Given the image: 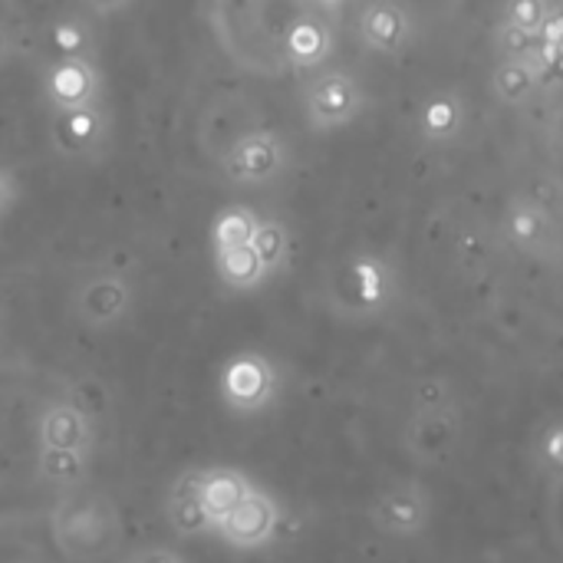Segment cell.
<instances>
[{
  "instance_id": "16",
  "label": "cell",
  "mask_w": 563,
  "mask_h": 563,
  "mask_svg": "<svg viewBox=\"0 0 563 563\" xmlns=\"http://www.w3.org/2000/svg\"><path fill=\"white\" fill-rule=\"evenodd\" d=\"M468 129V99L465 92L442 86L422 96L416 106V132L429 145H449L459 142Z\"/></svg>"
},
{
  "instance_id": "24",
  "label": "cell",
  "mask_w": 563,
  "mask_h": 563,
  "mask_svg": "<svg viewBox=\"0 0 563 563\" xmlns=\"http://www.w3.org/2000/svg\"><path fill=\"white\" fill-rule=\"evenodd\" d=\"M214 261V274L218 280L234 290V294H251L257 290L271 274L261 264V257L254 254V247H238V251H224V254H211Z\"/></svg>"
},
{
  "instance_id": "23",
  "label": "cell",
  "mask_w": 563,
  "mask_h": 563,
  "mask_svg": "<svg viewBox=\"0 0 563 563\" xmlns=\"http://www.w3.org/2000/svg\"><path fill=\"white\" fill-rule=\"evenodd\" d=\"M492 86L505 106H528L544 89L534 59H501L492 73Z\"/></svg>"
},
{
  "instance_id": "34",
  "label": "cell",
  "mask_w": 563,
  "mask_h": 563,
  "mask_svg": "<svg viewBox=\"0 0 563 563\" xmlns=\"http://www.w3.org/2000/svg\"><path fill=\"white\" fill-rule=\"evenodd\" d=\"M13 201H16V185H13L10 172L0 168V218L13 208Z\"/></svg>"
},
{
  "instance_id": "25",
  "label": "cell",
  "mask_w": 563,
  "mask_h": 563,
  "mask_svg": "<svg viewBox=\"0 0 563 563\" xmlns=\"http://www.w3.org/2000/svg\"><path fill=\"white\" fill-rule=\"evenodd\" d=\"M251 247H254V254L261 257V264L267 267V274H277V271H284V267L290 264L294 238H290V231H287L284 221H277V218H261Z\"/></svg>"
},
{
  "instance_id": "12",
  "label": "cell",
  "mask_w": 563,
  "mask_h": 563,
  "mask_svg": "<svg viewBox=\"0 0 563 563\" xmlns=\"http://www.w3.org/2000/svg\"><path fill=\"white\" fill-rule=\"evenodd\" d=\"M112 139V115L102 102L49 112V142L63 158H99Z\"/></svg>"
},
{
  "instance_id": "35",
  "label": "cell",
  "mask_w": 563,
  "mask_h": 563,
  "mask_svg": "<svg viewBox=\"0 0 563 563\" xmlns=\"http://www.w3.org/2000/svg\"><path fill=\"white\" fill-rule=\"evenodd\" d=\"M16 563H33V561H16Z\"/></svg>"
},
{
  "instance_id": "5",
  "label": "cell",
  "mask_w": 563,
  "mask_h": 563,
  "mask_svg": "<svg viewBox=\"0 0 563 563\" xmlns=\"http://www.w3.org/2000/svg\"><path fill=\"white\" fill-rule=\"evenodd\" d=\"M393 297H396L393 264L369 251L346 257L333 280V300L346 317H376L389 307Z\"/></svg>"
},
{
  "instance_id": "9",
  "label": "cell",
  "mask_w": 563,
  "mask_h": 563,
  "mask_svg": "<svg viewBox=\"0 0 563 563\" xmlns=\"http://www.w3.org/2000/svg\"><path fill=\"white\" fill-rule=\"evenodd\" d=\"M501 238L528 257H554L561 251L558 218L551 214L548 205H541L538 198H528V195H518L505 205Z\"/></svg>"
},
{
  "instance_id": "27",
  "label": "cell",
  "mask_w": 563,
  "mask_h": 563,
  "mask_svg": "<svg viewBox=\"0 0 563 563\" xmlns=\"http://www.w3.org/2000/svg\"><path fill=\"white\" fill-rule=\"evenodd\" d=\"M442 409H455V393L445 379H422L416 386L412 396V416L422 412H442Z\"/></svg>"
},
{
  "instance_id": "7",
  "label": "cell",
  "mask_w": 563,
  "mask_h": 563,
  "mask_svg": "<svg viewBox=\"0 0 563 563\" xmlns=\"http://www.w3.org/2000/svg\"><path fill=\"white\" fill-rule=\"evenodd\" d=\"M336 3H307L280 30V56L290 69H320L336 49Z\"/></svg>"
},
{
  "instance_id": "29",
  "label": "cell",
  "mask_w": 563,
  "mask_h": 563,
  "mask_svg": "<svg viewBox=\"0 0 563 563\" xmlns=\"http://www.w3.org/2000/svg\"><path fill=\"white\" fill-rule=\"evenodd\" d=\"M531 59L544 89H563V46H538Z\"/></svg>"
},
{
  "instance_id": "22",
  "label": "cell",
  "mask_w": 563,
  "mask_h": 563,
  "mask_svg": "<svg viewBox=\"0 0 563 563\" xmlns=\"http://www.w3.org/2000/svg\"><path fill=\"white\" fill-rule=\"evenodd\" d=\"M257 211L247 205H228L214 214L208 238H211V254H224V251H238V247H251L254 234H257Z\"/></svg>"
},
{
  "instance_id": "33",
  "label": "cell",
  "mask_w": 563,
  "mask_h": 563,
  "mask_svg": "<svg viewBox=\"0 0 563 563\" xmlns=\"http://www.w3.org/2000/svg\"><path fill=\"white\" fill-rule=\"evenodd\" d=\"M13 56H16V33H13L10 23L0 20V69H3Z\"/></svg>"
},
{
  "instance_id": "2",
  "label": "cell",
  "mask_w": 563,
  "mask_h": 563,
  "mask_svg": "<svg viewBox=\"0 0 563 563\" xmlns=\"http://www.w3.org/2000/svg\"><path fill=\"white\" fill-rule=\"evenodd\" d=\"M271 7L264 3H214L208 7V16L214 23V33L221 40V46L228 49V56L234 63H241L244 69H257V73H277L267 59L274 56V63L284 66L280 56V33L267 30L264 16Z\"/></svg>"
},
{
  "instance_id": "1",
  "label": "cell",
  "mask_w": 563,
  "mask_h": 563,
  "mask_svg": "<svg viewBox=\"0 0 563 563\" xmlns=\"http://www.w3.org/2000/svg\"><path fill=\"white\" fill-rule=\"evenodd\" d=\"M49 538L69 563H106L119 554L125 525L112 495L86 485L53 505Z\"/></svg>"
},
{
  "instance_id": "20",
  "label": "cell",
  "mask_w": 563,
  "mask_h": 563,
  "mask_svg": "<svg viewBox=\"0 0 563 563\" xmlns=\"http://www.w3.org/2000/svg\"><path fill=\"white\" fill-rule=\"evenodd\" d=\"M462 432V412L459 409H442V412H422L412 416L406 445L419 462H435L452 452Z\"/></svg>"
},
{
  "instance_id": "10",
  "label": "cell",
  "mask_w": 563,
  "mask_h": 563,
  "mask_svg": "<svg viewBox=\"0 0 563 563\" xmlns=\"http://www.w3.org/2000/svg\"><path fill=\"white\" fill-rule=\"evenodd\" d=\"M369 521L386 538H419L432 521V495L419 482H399L369 505Z\"/></svg>"
},
{
  "instance_id": "28",
  "label": "cell",
  "mask_w": 563,
  "mask_h": 563,
  "mask_svg": "<svg viewBox=\"0 0 563 563\" xmlns=\"http://www.w3.org/2000/svg\"><path fill=\"white\" fill-rule=\"evenodd\" d=\"M495 43H498V49H501V59H531V56L538 53V46H541L534 33H525V30L508 26V23H501V20H498V26H495Z\"/></svg>"
},
{
  "instance_id": "30",
  "label": "cell",
  "mask_w": 563,
  "mask_h": 563,
  "mask_svg": "<svg viewBox=\"0 0 563 563\" xmlns=\"http://www.w3.org/2000/svg\"><path fill=\"white\" fill-rule=\"evenodd\" d=\"M538 462L554 472V475H563V422H551L541 439H538Z\"/></svg>"
},
{
  "instance_id": "15",
  "label": "cell",
  "mask_w": 563,
  "mask_h": 563,
  "mask_svg": "<svg viewBox=\"0 0 563 563\" xmlns=\"http://www.w3.org/2000/svg\"><path fill=\"white\" fill-rule=\"evenodd\" d=\"M36 442L46 452H96V426L89 412L79 402L56 399L46 402V409L36 419Z\"/></svg>"
},
{
  "instance_id": "21",
  "label": "cell",
  "mask_w": 563,
  "mask_h": 563,
  "mask_svg": "<svg viewBox=\"0 0 563 563\" xmlns=\"http://www.w3.org/2000/svg\"><path fill=\"white\" fill-rule=\"evenodd\" d=\"M89 472H92V455L82 452H36V475L43 485L56 488L59 495L79 492L89 485Z\"/></svg>"
},
{
  "instance_id": "31",
  "label": "cell",
  "mask_w": 563,
  "mask_h": 563,
  "mask_svg": "<svg viewBox=\"0 0 563 563\" xmlns=\"http://www.w3.org/2000/svg\"><path fill=\"white\" fill-rule=\"evenodd\" d=\"M119 563H188L175 548H165V544H145V548H135L132 554H125Z\"/></svg>"
},
{
  "instance_id": "4",
  "label": "cell",
  "mask_w": 563,
  "mask_h": 563,
  "mask_svg": "<svg viewBox=\"0 0 563 563\" xmlns=\"http://www.w3.org/2000/svg\"><path fill=\"white\" fill-rule=\"evenodd\" d=\"M300 102H303L307 125L313 132H333V129H343V125L356 122L366 112L369 96H366L356 73L336 66V69H320L303 86Z\"/></svg>"
},
{
  "instance_id": "32",
  "label": "cell",
  "mask_w": 563,
  "mask_h": 563,
  "mask_svg": "<svg viewBox=\"0 0 563 563\" xmlns=\"http://www.w3.org/2000/svg\"><path fill=\"white\" fill-rule=\"evenodd\" d=\"M538 43L541 46H563V3H551L548 16L541 23Z\"/></svg>"
},
{
  "instance_id": "19",
  "label": "cell",
  "mask_w": 563,
  "mask_h": 563,
  "mask_svg": "<svg viewBox=\"0 0 563 563\" xmlns=\"http://www.w3.org/2000/svg\"><path fill=\"white\" fill-rule=\"evenodd\" d=\"M46 49L53 59H96L99 26L86 10H66L46 23Z\"/></svg>"
},
{
  "instance_id": "13",
  "label": "cell",
  "mask_w": 563,
  "mask_h": 563,
  "mask_svg": "<svg viewBox=\"0 0 563 563\" xmlns=\"http://www.w3.org/2000/svg\"><path fill=\"white\" fill-rule=\"evenodd\" d=\"M280 505L271 492L264 488H254L244 505L238 511H231L218 528L214 534L234 548V551H261L267 544H274L277 531H280Z\"/></svg>"
},
{
  "instance_id": "11",
  "label": "cell",
  "mask_w": 563,
  "mask_h": 563,
  "mask_svg": "<svg viewBox=\"0 0 563 563\" xmlns=\"http://www.w3.org/2000/svg\"><path fill=\"white\" fill-rule=\"evenodd\" d=\"M49 112H69L102 102V69L96 59H49L40 73Z\"/></svg>"
},
{
  "instance_id": "26",
  "label": "cell",
  "mask_w": 563,
  "mask_h": 563,
  "mask_svg": "<svg viewBox=\"0 0 563 563\" xmlns=\"http://www.w3.org/2000/svg\"><path fill=\"white\" fill-rule=\"evenodd\" d=\"M548 10H551V3L548 0H515V3H508L505 10H501V23H508V26H518V30H525V33H541V23H544V16H548Z\"/></svg>"
},
{
  "instance_id": "6",
  "label": "cell",
  "mask_w": 563,
  "mask_h": 563,
  "mask_svg": "<svg viewBox=\"0 0 563 563\" xmlns=\"http://www.w3.org/2000/svg\"><path fill=\"white\" fill-rule=\"evenodd\" d=\"M218 396L238 416H257L271 409L280 396V373L274 360L257 350L234 353L218 369Z\"/></svg>"
},
{
  "instance_id": "17",
  "label": "cell",
  "mask_w": 563,
  "mask_h": 563,
  "mask_svg": "<svg viewBox=\"0 0 563 563\" xmlns=\"http://www.w3.org/2000/svg\"><path fill=\"white\" fill-rule=\"evenodd\" d=\"M254 488L257 485L241 468H231V465L201 468V475H198V495H201V508H205L211 528H218L231 511H238Z\"/></svg>"
},
{
  "instance_id": "14",
  "label": "cell",
  "mask_w": 563,
  "mask_h": 563,
  "mask_svg": "<svg viewBox=\"0 0 563 563\" xmlns=\"http://www.w3.org/2000/svg\"><path fill=\"white\" fill-rule=\"evenodd\" d=\"M356 33L366 49L379 56H399L416 40V16L409 7L393 0L363 3L356 13Z\"/></svg>"
},
{
  "instance_id": "3",
  "label": "cell",
  "mask_w": 563,
  "mask_h": 563,
  "mask_svg": "<svg viewBox=\"0 0 563 563\" xmlns=\"http://www.w3.org/2000/svg\"><path fill=\"white\" fill-rule=\"evenodd\" d=\"M290 145L277 129H254L244 132L241 139H234L218 165L228 185L234 188H264L271 181H277L287 168H290Z\"/></svg>"
},
{
  "instance_id": "8",
  "label": "cell",
  "mask_w": 563,
  "mask_h": 563,
  "mask_svg": "<svg viewBox=\"0 0 563 563\" xmlns=\"http://www.w3.org/2000/svg\"><path fill=\"white\" fill-rule=\"evenodd\" d=\"M135 307V284L119 271H96L73 290V317L86 330H112L129 320Z\"/></svg>"
},
{
  "instance_id": "18",
  "label": "cell",
  "mask_w": 563,
  "mask_h": 563,
  "mask_svg": "<svg viewBox=\"0 0 563 563\" xmlns=\"http://www.w3.org/2000/svg\"><path fill=\"white\" fill-rule=\"evenodd\" d=\"M198 475L201 468H185L168 495H165V518H168V528L185 538V541H195V538H205V534H214L205 508H201V495H198Z\"/></svg>"
}]
</instances>
